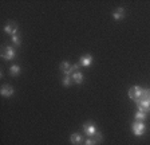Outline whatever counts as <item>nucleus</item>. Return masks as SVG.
Returning a JSON list of instances; mask_svg holds the SVG:
<instances>
[{
    "instance_id": "obj_6",
    "label": "nucleus",
    "mask_w": 150,
    "mask_h": 145,
    "mask_svg": "<svg viewBox=\"0 0 150 145\" xmlns=\"http://www.w3.org/2000/svg\"><path fill=\"white\" fill-rule=\"evenodd\" d=\"M4 32L8 34L9 36L16 35V32H18V26H16V23H7V24L4 26Z\"/></svg>"
},
{
    "instance_id": "obj_2",
    "label": "nucleus",
    "mask_w": 150,
    "mask_h": 145,
    "mask_svg": "<svg viewBox=\"0 0 150 145\" xmlns=\"http://www.w3.org/2000/svg\"><path fill=\"white\" fill-rule=\"evenodd\" d=\"M131 129H133V133L137 137H141V136L145 134V130H146V125L144 124V121H135L131 125Z\"/></svg>"
},
{
    "instance_id": "obj_4",
    "label": "nucleus",
    "mask_w": 150,
    "mask_h": 145,
    "mask_svg": "<svg viewBox=\"0 0 150 145\" xmlns=\"http://www.w3.org/2000/svg\"><path fill=\"white\" fill-rule=\"evenodd\" d=\"M15 57H16L15 48L11 47V46H7V47L3 50V53H1V58L6 59V60H11V59H13Z\"/></svg>"
},
{
    "instance_id": "obj_11",
    "label": "nucleus",
    "mask_w": 150,
    "mask_h": 145,
    "mask_svg": "<svg viewBox=\"0 0 150 145\" xmlns=\"http://www.w3.org/2000/svg\"><path fill=\"white\" fill-rule=\"evenodd\" d=\"M71 66L69 62H62L60 63V70L64 72V75H71Z\"/></svg>"
},
{
    "instance_id": "obj_10",
    "label": "nucleus",
    "mask_w": 150,
    "mask_h": 145,
    "mask_svg": "<svg viewBox=\"0 0 150 145\" xmlns=\"http://www.w3.org/2000/svg\"><path fill=\"white\" fill-rule=\"evenodd\" d=\"M112 18H114V20H122L125 18V10H123L122 7L117 8V10L114 11V14H112Z\"/></svg>"
},
{
    "instance_id": "obj_9",
    "label": "nucleus",
    "mask_w": 150,
    "mask_h": 145,
    "mask_svg": "<svg viewBox=\"0 0 150 145\" xmlns=\"http://www.w3.org/2000/svg\"><path fill=\"white\" fill-rule=\"evenodd\" d=\"M0 94L7 98L11 97V95H13V87L9 85H3L1 86V90H0Z\"/></svg>"
},
{
    "instance_id": "obj_12",
    "label": "nucleus",
    "mask_w": 150,
    "mask_h": 145,
    "mask_svg": "<svg viewBox=\"0 0 150 145\" xmlns=\"http://www.w3.org/2000/svg\"><path fill=\"white\" fill-rule=\"evenodd\" d=\"M71 78H72V81H74L75 83H78V85L83 82V74H82L81 71H75L71 75Z\"/></svg>"
},
{
    "instance_id": "obj_5",
    "label": "nucleus",
    "mask_w": 150,
    "mask_h": 145,
    "mask_svg": "<svg viewBox=\"0 0 150 145\" xmlns=\"http://www.w3.org/2000/svg\"><path fill=\"white\" fill-rule=\"evenodd\" d=\"M83 132L84 134H87V137H94L97 134V128L93 122H86L83 125Z\"/></svg>"
},
{
    "instance_id": "obj_17",
    "label": "nucleus",
    "mask_w": 150,
    "mask_h": 145,
    "mask_svg": "<svg viewBox=\"0 0 150 145\" xmlns=\"http://www.w3.org/2000/svg\"><path fill=\"white\" fill-rule=\"evenodd\" d=\"M97 144H98V142L95 141L93 137H87V139H86V141H84V145H97Z\"/></svg>"
},
{
    "instance_id": "obj_13",
    "label": "nucleus",
    "mask_w": 150,
    "mask_h": 145,
    "mask_svg": "<svg viewBox=\"0 0 150 145\" xmlns=\"http://www.w3.org/2000/svg\"><path fill=\"white\" fill-rule=\"evenodd\" d=\"M9 74H11V75H13V77L19 75V74H20V67H19L18 65L11 66V67H9Z\"/></svg>"
},
{
    "instance_id": "obj_3",
    "label": "nucleus",
    "mask_w": 150,
    "mask_h": 145,
    "mask_svg": "<svg viewBox=\"0 0 150 145\" xmlns=\"http://www.w3.org/2000/svg\"><path fill=\"white\" fill-rule=\"evenodd\" d=\"M138 106V110L145 112V113H150V98H141L138 101H135Z\"/></svg>"
},
{
    "instance_id": "obj_16",
    "label": "nucleus",
    "mask_w": 150,
    "mask_h": 145,
    "mask_svg": "<svg viewBox=\"0 0 150 145\" xmlns=\"http://www.w3.org/2000/svg\"><path fill=\"white\" fill-rule=\"evenodd\" d=\"M11 39H12V43L15 44L16 47H19V46H20V43H22V42H20V38L18 36V34L13 35V36H11Z\"/></svg>"
},
{
    "instance_id": "obj_14",
    "label": "nucleus",
    "mask_w": 150,
    "mask_h": 145,
    "mask_svg": "<svg viewBox=\"0 0 150 145\" xmlns=\"http://www.w3.org/2000/svg\"><path fill=\"white\" fill-rule=\"evenodd\" d=\"M147 117V114L145 113V112H141V110H138L137 113H135V116H134V118H135V121H144L145 118Z\"/></svg>"
},
{
    "instance_id": "obj_1",
    "label": "nucleus",
    "mask_w": 150,
    "mask_h": 145,
    "mask_svg": "<svg viewBox=\"0 0 150 145\" xmlns=\"http://www.w3.org/2000/svg\"><path fill=\"white\" fill-rule=\"evenodd\" d=\"M144 93H145V89H142L141 86H133V87L129 89V97L134 101H138L141 98L144 97Z\"/></svg>"
},
{
    "instance_id": "obj_15",
    "label": "nucleus",
    "mask_w": 150,
    "mask_h": 145,
    "mask_svg": "<svg viewBox=\"0 0 150 145\" xmlns=\"http://www.w3.org/2000/svg\"><path fill=\"white\" fill-rule=\"evenodd\" d=\"M72 82H74V81H72L71 75H64V78H63V81H62L63 86H70Z\"/></svg>"
},
{
    "instance_id": "obj_8",
    "label": "nucleus",
    "mask_w": 150,
    "mask_h": 145,
    "mask_svg": "<svg viewBox=\"0 0 150 145\" xmlns=\"http://www.w3.org/2000/svg\"><path fill=\"white\" fill-rule=\"evenodd\" d=\"M93 62V57H91L90 54H86V55H82L81 59H79V65L83 67H88Z\"/></svg>"
},
{
    "instance_id": "obj_18",
    "label": "nucleus",
    "mask_w": 150,
    "mask_h": 145,
    "mask_svg": "<svg viewBox=\"0 0 150 145\" xmlns=\"http://www.w3.org/2000/svg\"><path fill=\"white\" fill-rule=\"evenodd\" d=\"M93 139H94V140H95V141H97V142H98V144H99V142H102L103 137H102V134H100V133H99V132H97V134L94 136Z\"/></svg>"
},
{
    "instance_id": "obj_7",
    "label": "nucleus",
    "mask_w": 150,
    "mask_h": 145,
    "mask_svg": "<svg viewBox=\"0 0 150 145\" xmlns=\"http://www.w3.org/2000/svg\"><path fill=\"white\" fill-rule=\"evenodd\" d=\"M70 141H71L72 145H82V144H84L83 137H82V134H79V133H72V134L70 136Z\"/></svg>"
}]
</instances>
